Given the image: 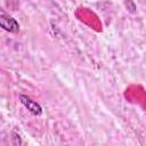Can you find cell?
Listing matches in <instances>:
<instances>
[{"mask_svg":"<svg viewBox=\"0 0 146 146\" xmlns=\"http://www.w3.org/2000/svg\"><path fill=\"white\" fill-rule=\"evenodd\" d=\"M19 99H21V103H22L33 115H41V114H42V108H41V106H40L36 102L32 100L30 97H27V96H25V95H21V96H19Z\"/></svg>","mask_w":146,"mask_h":146,"instance_id":"2","label":"cell"},{"mask_svg":"<svg viewBox=\"0 0 146 146\" xmlns=\"http://www.w3.org/2000/svg\"><path fill=\"white\" fill-rule=\"evenodd\" d=\"M0 25L3 30H6L10 33H17L19 31V25H18L17 21L14 17L7 15L3 10H1V13H0Z\"/></svg>","mask_w":146,"mask_h":146,"instance_id":"1","label":"cell"}]
</instances>
